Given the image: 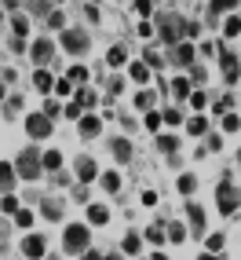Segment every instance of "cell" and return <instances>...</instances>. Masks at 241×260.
<instances>
[{"label": "cell", "mask_w": 241, "mask_h": 260, "mask_svg": "<svg viewBox=\"0 0 241 260\" xmlns=\"http://www.w3.org/2000/svg\"><path fill=\"white\" fill-rule=\"evenodd\" d=\"M15 172H19L22 180H37L41 172H44V165H41V154L33 150V147H29V150H22V154H19V161H15Z\"/></svg>", "instance_id": "obj_1"}, {"label": "cell", "mask_w": 241, "mask_h": 260, "mask_svg": "<svg viewBox=\"0 0 241 260\" xmlns=\"http://www.w3.org/2000/svg\"><path fill=\"white\" fill-rule=\"evenodd\" d=\"M62 246H66V253H88V228L84 223H70L62 235Z\"/></svg>", "instance_id": "obj_2"}, {"label": "cell", "mask_w": 241, "mask_h": 260, "mask_svg": "<svg viewBox=\"0 0 241 260\" xmlns=\"http://www.w3.org/2000/svg\"><path fill=\"white\" fill-rule=\"evenodd\" d=\"M157 33H161V41L172 48V44H179V37L186 33V22H179L176 15H165V19H161V26H157Z\"/></svg>", "instance_id": "obj_3"}, {"label": "cell", "mask_w": 241, "mask_h": 260, "mask_svg": "<svg viewBox=\"0 0 241 260\" xmlns=\"http://www.w3.org/2000/svg\"><path fill=\"white\" fill-rule=\"evenodd\" d=\"M216 205H219V213H223V216H230V213L237 209V190H234L227 180H223L219 190H216Z\"/></svg>", "instance_id": "obj_4"}, {"label": "cell", "mask_w": 241, "mask_h": 260, "mask_svg": "<svg viewBox=\"0 0 241 260\" xmlns=\"http://www.w3.org/2000/svg\"><path fill=\"white\" fill-rule=\"evenodd\" d=\"M26 132L33 136V140L51 136V117H48V114H29V117H26Z\"/></svg>", "instance_id": "obj_5"}, {"label": "cell", "mask_w": 241, "mask_h": 260, "mask_svg": "<svg viewBox=\"0 0 241 260\" xmlns=\"http://www.w3.org/2000/svg\"><path fill=\"white\" fill-rule=\"evenodd\" d=\"M62 48L81 55V51H88V37H84L81 29H62Z\"/></svg>", "instance_id": "obj_6"}, {"label": "cell", "mask_w": 241, "mask_h": 260, "mask_svg": "<svg viewBox=\"0 0 241 260\" xmlns=\"http://www.w3.org/2000/svg\"><path fill=\"white\" fill-rule=\"evenodd\" d=\"M219 66H223V81H227V84H237L241 70H237V55H234V51H223V55H219Z\"/></svg>", "instance_id": "obj_7"}, {"label": "cell", "mask_w": 241, "mask_h": 260, "mask_svg": "<svg viewBox=\"0 0 241 260\" xmlns=\"http://www.w3.org/2000/svg\"><path fill=\"white\" fill-rule=\"evenodd\" d=\"M197 55V48L190 41H179V44H172V62H179V66H190Z\"/></svg>", "instance_id": "obj_8"}, {"label": "cell", "mask_w": 241, "mask_h": 260, "mask_svg": "<svg viewBox=\"0 0 241 260\" xmlns=\"http://www.w3.org/2000/svg\"><path fill=\"white\" fill-rule=\"evenodd\" d=\"M51 55H55V44H51V41H33V62H37V66H44Z\"/></svg>", "instance_id": "obj_9"}, {"label": "cell", "mask_w": 241, "mask_h": 260, "mask_svg": "<svg viewBox=\"0 0 241 260\" xmlns=\"http://www.w3.org/2000/svg\"><path fill=\"white\" fill-rule=\"evenodd\" d=\"M95 172H99L95 161L88 158V154H81V158H77V180H81V183H92V180H95Z\"/></svg>", "instance_id": "obj_10"}, {"label": "cell", "mask_w": 241, "mask_h": 260, "mask_svg": "<svg viewBox=\"0 0 241 260\" xmlns=\"http://www.w3.org/2000/svg\"><path fill=\"white\" fill-rule=\"evenodd\" d=\"M22 253H26L29 260H41V256H44V238H41V235H29V238L22 242Z\"/></svg>", "instance_id": "obj_11"}, {"label": "cell", "mask_w": 241, "mask_h": 260, "mask_svg": "<svg viewBox=\"0 0 241 260\" xmlns=\"http://www.w3.org/2000/svg\"><path fill=\"white\" fill-rule=\"evenodd\" d=\"M15 180H19L15 165H11V161H0V190H4V194H8L11 187H15Z\"/></svg>", "instance_id": "obj_12"}, {"label": "cell", "mask_w": 241, "mask_h": 260, "mask_svg": "<svg viewBox=\"0 0 241 260\" xmlns=\"http://www.w3.org/2000/svg\"><path fill=\"white\" fill-rule=\"evenodd\" d=\"M99 128H102V121H99L95 114H81V136H84V140L99 136Z\"/></svg>", "instance_id": "obj_13"}, {"label": "cell", "mask_w": 241, "mask_h": 260, "mask_svg": "<svg viewBox=\"0 0 241 260\" xmlns=\"http://www.w3.org/2000/svg\"><path fill=\"white\" fill-rule=\"evenodd\" d=\"M106 220H110L106 205H88V223H92V228H102Z\"/></svg>", "instance_id": "obj_14"}, {"label": "cell", "mask_w": 241, "mask_h": 260, "mask_svg": "<svg viewBox=\"0 0 241 260\" xmlns=\"http://www.w3.org/2000/svg\"><path fill=\"white\" fill-rule=\"evenodd\" d=\"M186 216H190L194 235H201V231H205V209H201V205H190V209H186Z\"/></svg>", "instance_id": "obj_15"}, {"label": "cell", "mask_w": 241, "mask_h": 260, "mask_svg": "<svg viewBox=\"0 0 241 260\" xmlns=\"http://www.w3.org/2000/svg\"><path fill=\"white\" fill-rule=\"evenodd\" d=\"M33 88H37V92H51V88H55V81H51L48 70H37V74H33Z\"/></svg>", "instance_id": "obj_16"}, {"label": "cell", "mask_w": 241, "mask_h": 260, "mask_svg": "<svg viewBox=\"0 0 241 260\" xmlns=\"http://www.w3.org/2000/svg\"><path fill=\"white\" fill-rule=\"evenodd\" d=\"M41 165L51 169V172H59V169H62V154H59V150H44V154H41Z\"/></svg>", "instance_id": "obj_17"}, {"label": "cell", "mask_w": 241, "mask_h": 260, "mask_svg": "<svg viewBox=\"0 0 241 260\" xmlns=\"http://www.w3.org/2000/svg\"><path fill=\"white\" fill-rule=\"evenodd\" d=\"M19 209H22V205H19V198H15L11 190H8V194H0V213H8V216H15Z\"/></svg>", "instance_id": "obj_18"}, {"label": "cell", "mask_w": 241, "mask_h": 260, "mask_svg": "<svg viewBox=\"0 0 241 260\" xmlns=\"http://www.w3.org/2000/svg\"><path fill=\"white\" fill-rule=\"evenodd\" d=\"M172 95H176V99H190V81L176 77V81H172Z\"/></svg>", "instance_id": "obj_19"}, {"label": "cell", "mask_w": 241, "mask_h": 260, "mask_svg": "<svg viewBox=\"0 0 241 260\" xmlns=\"http://www.w3.org/2000/svg\"><path fill=\"white\" fill-rule=\"evenodd\" d=\"M113 158L117 161H128L132 158V143L128 140H113Z\"/></svg>", "instance_id": "obj_20"}, {"label": "cell", "mask_w": 241, "mask_h": 260, "mask_svg": "<svg viewBox=\"0 0 241 260\" xmlns=\"http://www.w3.org/2000/svg\"><path fill=\"white\" fill-rule=\"evenodd\" d=\"M186 132H190V136H205V132H209V121H205V117H190V121H186Z\"/></svg>", "instance_id": "obj_21"}, {"label": "cell", "mask_w": 241, "mask_h": 260, "mask_svg": "<svg viewBox=\"0 0 241 260\" xmlns=\"http://www.w3.org/2000/svg\"><path fill=\"white\" fill-rule=\"evenodd\" d=\"M125 59H128V51H125V48H120V44L106 51V62H110V66H125Z\"/></svg>", "instance_id": "obj_22"}, {"label": "cell", "mask_w": 241, "mask_h": 260, "mask_svg": "<svg viewBox=\"0 0 241 260\" xmlns=\"http://www.w3.org/2000/svg\"><path fill=\"white\" fill-rule=\"evenodd\" d=\"M11 26H15V37H26V33H29V19H26V15H11Z\"/></svg>", "instance_id": "obj_23"}, {"label": "cell", "mask_w": 241, "mask_h": 260, "mask_svg": "<svg viewBox=\"0 0 241 260\" xmlns=\"http://www.w3.org/2000/svg\"><path fill=\"white\" fill-rule=\"evenodd\" d=\"M176 187H179V194H194V187H197V180L190 176V172H183V176H179V183H176Z\"/></svg>", "instance_id": "obj_24"}, {"label": "cell", "mask_w": 241, "mask_h": 260, "mask_svg": "<svg viewBox=\"0 0 241 260\" xmlns=\"http://www.w3.org/2000/svg\"><path fill=\"white\" fill-rule=\"evenodd\" d=\"M41 209H44V216H48V220H62V205H59V202H44Z\"/></svg>", "instance_id": "obj_25"}, {"label": "cell", "mask_w": 241, "mask_h": 260, "mask_svg": "<svg viewBox=\"0 0 241 260\" xmlns=\"http://www.w3.org/2000/svg\"><path fill=\"white\" fill-rule=\"evenodd\" d=\"M132 77L139 81V84H146V81H150V66H146V62H135V66H132Z\"/></svg>", "instance_id": "obj_26"}, {"label": "cell", "mask_w": 241, "mask_h": 260, "mask_svg": "<svg viewBox=\"0 0 241 260\" xmlns=\"http://www.w3.org/2000/svg\"><path fill=\"white\" fill-rule=\"evenodd\" d=\"M157 147H161L165 154H172V150L179 147V136H157Z\"/></svg>", "instance_id": "obj_27"}, {"label": "cell", "mask_w": 241, "mask_h": 260, "mask_svg": "<svg viewBox=\"0 0 241 260\" xmlns=\"http://www.w3.org/2000/svg\"><path fill=\"white\" fill-rule=\"evenodd\" d=\"M102 187H106L110 194H117V190H120V176H117V172H106V176H102Z\"/></svg>", "instance_id": "obj_28"}, {"label": "cell", "mask_w": 241, "mask_h": 260, "mask_svg": "<svg viewBox=\"0 0 241 260\" xmlns=\"http://www.w3.org/2000/svg\"><path fill=\"white\" fill-rule=\"evenodd\" d=\"M234 4H237V0H212V8H209V11H212V19H216V15H223V11H230Z\"/></svg>", "instance_id": "obj_29"}, {"label": "cell", "mask_w": 241, "mask_h": 260, "mask_svg": "<svg viewBox=\"0 0 241 260\" xmlns=\"http://www.w3.org/2000/svg\"><path fill=\"white\" fill-rule=\"evenodd\" d=\"M135 107H139V110H153V92H139V95H135Z\"/></svg>", "instance_id": "obj_30"}, {"label": "cell", "mask_w": 241, "mask_h": 260, "mask_svg": "<svg viewBox=\"0 0 241 260\" xmlns=\"http://www.w3.org/2000/svg\"><path fill=\"white\" fill-rule=\"evenodd\" d=\"M161 125H165V121H161V114H157V110H146V128H150V132H157Z\"/></svg>", "instance_id": "obj_31"}, {"label": "cell", "mask_w": 241, "mask_h": 260, "mask_svg": "<svg viewBox=\"0 0 241 260\" xmlns=\"http://www.w3.org/2000/svg\"><path fill=\"white\" fill-rule=\"evenodd\" d=\"M223 128H227V132H237V128H241V117H237V114H223Z\"/></svg>", "instance_id": "obj_32"}, {"label": "cell", "mask_w": 241, "mask_h": 260, "mask_svg": "<svg viewBox=\"0 0 241 260\" xmlns=\"http://www.w3.org/2000/svg\"><path fill=\"white\" fill-rule=\"evenodd\" d=\"M237 33H241V19L234 15V19H230L227 26H223V37H237Z\"/></svg>", "instance_id": "obj_33"}, {"label": "cell", "mask_w": 241, "mask_h": 260, "mask_svg": "<svg viewBox=\"0 0 241 260\" xmlns=\"http://www.w3.org/2000/svg\"><path fill=\"white\" fill-rule=\"evenodd\" d=\"M161 121H165V125H179V121H183V114L168 107V110H161Z\"/></svg>", "instance_id": "obj_34"}, {"label": "cell", "mask_w": 241, "mask_h": 260, "mask_svg": "<svg viewBox=\"0 0 241 260\" xmlns=\"http://www.w3.org/2000/svg\"><path fill=\"white\" fill-rule=\"evenodd\" d=\"M165 238H172V242H183V238H186V231L179 228V223H172V228L165 231Z\"/></svg>", "instance_id": "obj_35"}, {"label": "cell", "mask_w": 241, "mask_h": 260, "mask_svg": "<svg viewBox=\"0 0 241 260\" xmlns=\"http://www.w3.org/2000/svg\"><path fill=\"white\" fill-rule=\"evenodd\" d=\"M66 77H70V81H77V84H84V81H88V70H84V66H73V70L66 74Z\"/></svg>", "instance_id": "obj_36"}, {"label": "cell", "mask_w": 241, "mask_h": 260, "mask_svg": "<svg viewBox=\"0 0 241 260\" xmlns=\"http://www.w3.org/2000/svg\"><path fill=\"white\" fill-rule=\"evenodd\" d=\"M205 103H209V95H205V92H190V107H194V110H205Z\"/></svg>", "instance_id": "obj_37"}, {"label": "cell", "mask_w": 241, "mask_h": 260, "mask_svg": "<svg viewBox=\"0 0 241 260\" xmlns=\"http://www.w3.org/2000/svg\"><path fill=\"white\" fill-rule=\"evenodd\" d=\"M62 114H66V117H73V121H81V114H84V107H81V103L73 99V103H70V107H66Z\"/></svg>", "instance_id": "obj_38"}, {"label": "cell", "mask_w": 241, "mask_h": 260, "mask_svg": "<svg viewBox=\"0 0 241 260\" xmlns=\"http://www.w3.org/2000/svg\"><path fill=\"white\" fill-rule=\"evenodd\" d=\"M15 223H19V228H29V223H33V213H29V209H19V213H15Z\"/></svg>", "instance_id": "obj_39"}, {"label": "cell", "mask_w": 241, "mask_h": 260, "mask_svg": "<svg viewBox=\"0 0 241 260\" xmlns=\"http://www.w3.org/2000/svg\"><path fill=\"white\" fill-rule=\"evenodd\" d=\"M146 66H153V70H161V66H165V59L157 55V51H150V48H146Z\"/></svg>", "instance_id": "obj_40"}, {"label": "cell", "mask_w": 241, "mask_h": 260, "mask_svg": "<svg viewBox=\"0 0 241 260\" xmlns=\"http://www.w3.org/2000/svg\"><path fill=\"white\" fill-rule=\"evenodd\" d=\"M120 249H125V253H139V235H128V238H125V246H120Z\"/></svg>", "instance_id": "obj_41"}, {"label": "cell", "mask_w": 241, "mask_h": 260, "mask_svg": "<svg viewBox=\"0 0 241 260\" xmlns=\"http://www.w3.org/2000/svg\"><path fill=\"white\" fill-rule=\"evenodd\" d=\"M230 107H234V99H230V95H223V99L216 103V114H230Z\"/></svg>", "instance_id": "obj_42"}, {"label": "cell", "mask_w": 241, "mask_h": 260, "mask_svg": "<svg viewBox=\"0 0 241 260\" xmlns=\"http://www.w3.org/2000/svg\"><path fill=\"white\" fill-rule=\"evenodd\" d=\"M48 26L51 29H62V11H48Z\"/></svg>", "instance_id": "obj_43"}, {"label": "cell", "mask_w": 241, "mask_h": 260, "mask_svg": "<svg viewBox=\"0 0 241 260\" xmlns=\"http://www.w3.org/2000/svg\"><path fill=\"white\" fill-rule=\"evenodd\" d=\"M77 103L81 107H95V92H77Z\"/></svg>", "instance_id": "obj_44"}, {"label": "cell", "mask_w": 241, "mask_h": 260, "mask_svg": "<svg viewBox=\"0 0 241 260\" xmlns=\"http://www.w3.org/2000/svg\"><path fill=\"white\" fill-rule=\"evenodd\" d=\"M223 249V235H209V253H219Z\"/></svg>", "instance_id": "obj_45"}, {"label": "cell", "mask_w": 241, "mask_h": 260, "mask_svg": "<svg viewBox=\"0 0 241 260\" xmlns=\"http://www.w3.org/2000/svg\"><path fill=\"white\" fill-rule=\"evenodd\" d=\"M55 92L59 95H70L73 92V81H55Z\"/></svg>", "instance_id": "obj_46"}, {"label": "cell", "mask_w": 241, "mask_h": 260, "mask_svg": "<svg viewBox=\"0 0 241 260\" xmlns=\"http://www.w3.org/2000/svg\"><path fill=\"white\" fill-rule=\"evenodd\" d=\"M146 238H150V242H165V228H150Z\"/></svg>", "instance_id": "obj_47"}, {"label": "cell", "mask_w": 241, "mask_h": 260, "mask_svg": "<svg viewBox=\"0 0 241 260\" xmlns=\"http://www.w3.org/2000/svg\"><path fill=\"white\" fill-rule=\"evenodd\" d=\"M44 114H48V117H59L62 107H59V103H44Z\"/></svg>", "instance_id": "obj_48"}, {"label": "cell", "mask_w": 241, "mask_h": 260, "mask_svg": "<svg viewBox=\"0 0 241 260\" xmlns=\"http://www.w3.org/2000/svg\"><path fill=\"white\" fill-rule=\"evenodd\" d=\"M143 205H157V190H146V194H143Z\"/></svg>", "instance_id": "obj_49"}, {"label": "cell", "mask_w": 241, "mask_h": 260, "mask_svg": "<svg viewBox=\"0 0 241 260\" xmlns=\"http://www.w3.org/2000/svg\"><path fill=\"white\" fill-rule=\"evenodd\" d=\"M150 8H153L150 0H139V15H150Z\"/></svg>", "instance_id": "obj_50"}, {"label": "cell", "mask_w": 241, "mask_h": 260, "mask_svg": "<svg viewBox=\"0 0 241 260\" xmlns=\"http://www.w3.org/2000/svg\"><path fill=\"white\" fill-rule=\"evenodd\" d=\"M197 260H223V256H219V253H209V249H205V253H201Z\"/></svg>", "instance_id": "obj_51"}, {"label": "cell", "mask_w": 241, "mask_h": 260, "mask_svg": "<svg viewBox=\"0 0 241 260\" xmlns=\"http://www.w3.org/2000/svg\"><path fill=\"white\" fill-rule=\"evenodd\" d=\"M88 260H102V253H95V249H92V253H88Z\"/></svg>", "instance_id": "obj_52"}, {"label": "cell", "mask_w": 241, "mask_h": 260, "mask_svg": "<svg viewBox=\"0 0 241 260\" xmlns=\"http://www.w3.org/2000/svg\"><path fill=\"white\" fill-rule=\"evenodd\" d=\"M150 260H168V256H165V253H153V256H150Z\"/></svg>", "instance_id": "obj_53"}, {"label": "cell", "mask_w": 241, "mask_h": 260, "mask_svg": "<svg viewBox=\"0 0 241 260\" xmlns=\"http://www.w3.org/2000/svg\"><path fill=\"white\" fill-rule=\"evenodd\" d=\"M102 260H120V256H117V253H110V256H102Z\"/></svg>", "instance_id": "obj_54"}, {"label": "cell", "mask_w": 241, "mask_h": 260, "mask_svg": "<svg viewBox=\"0 0 241 260\" xmlns=\"http://www.w3.org/2000/svg\"><path fill=\"white\" fill-rule=\"evenodd\" d=\"M0 99H4V81H0Z\"/></svg>", "instance_id": "obj_55"}, {"label": "cell", "mask_w": 241, "mask_h": 260, "mask_svg": "<svg viewBox=\"0 0 241 260\" xmlns=\"http://www.w3.org/2000/svg\"><path fill=\"white\" fill-rule=\"evenodd\" d=\"M44 260H55V256H44Z\"/></svg>", "instance_id": "obj_56"}, {"label": "cell", "mask_w": 241, "mask_h": 260, "mask_svg": "<svg viewBox=\"0 0 241 260\" xmlns=\"http://www.w3.org/2000/svg\"><path fill=\"white\" fill-rule=\"evenodd\" d=\"M237 161H241V150H237Z\"/></svg>", "instance_id": "obj_57"}]
</instances>
